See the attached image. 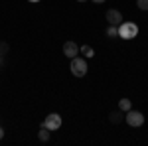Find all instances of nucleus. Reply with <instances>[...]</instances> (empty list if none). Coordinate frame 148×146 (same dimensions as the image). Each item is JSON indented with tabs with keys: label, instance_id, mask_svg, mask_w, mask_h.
Instances as JSON below:
<instances>
[{
	"label": "nucleus",
	"instance_id": "f257e3e1",
	"mask_svg": "<svg viewBox=\"0 0 148 146\" xmlns=\"http://www.w3.org/2000/svg\"><path fill=\"white\" fill-rule=\"evenodd\" d=\"M138 34V26L134 22H121L119 24V38L123 40H132Z\"/></svg>",
	"mask_w": 148,
	"mask_h": 146
},
{
	"label": "nucleus",
	"instance_id": "f03ea898",
	"mask_svg": "<svg viewBox=\"0 0 148 146\" xmlns=\"http://www.w3.org/2000/svg\"><path fill=\"white\" fill-rule=\"evenodd\" d=\"M87 61L83 59V57L79 56H75V57H71V73L75 75V77H85L87 75Z\"/></svg>",
	"mask_w": 148,
	"mask_h": 146
},
{
	"label": "nucleus",
	"instance_id": "7ed1b4c3",
	"mask_svg": "<svg viewBox=\"0 0 148 146\" xmlns=\"http://www.w3.org/2000/svg\"><path fill=\"white\" fill-rule=\"evenodd\" d=\"M125 119H126V124H128V126H134V128L144 124V114H142V112H138V111H132V109H130V111H126Z\"/></svg>",
	"mask_w": 148,
	"mask_h": 146
},
{
	"label": "nucleus",
	"instance_id": "20e7f679",
	"mask_svg": "<svg viewBox=\"0 0 148 146\" xmlns=\"http://www.w3.org/2000/svg\"><path fill=\"white\" fill-rule=\"evenodd\" d=\"M42 126H46L47 130H57V128L61 126V117H59L57 112H51V114L46 117V121L42 123Z\"/></svg>",
	"mask_w": 148,
	"mask_h": 146
},
{
	"label": "nucleus",
	"instance_id": "39448f33",
	"mask_svg": "<svg viewBox=\"0 0 148 146\" xmlns=\"http://www.w3.org/2000/svg\"><path fill=\"white\" fill-rule=\"evenodd\" d=\"M77 53H79V45L75 44V42H71V40H69V42L63 44V56H65V57L71 59V57L77 56Z\"/></svg>",
	"mask_w": 148,
	"mask_h": 146
},
{
	"label": "nucleus",
	"instance_id": "423d86ee",
	"mask_svg": "<svg viewBox=\"0 0 148 146\" xmlns=\"http://www.w3.org/2000/svg\"><path fill=\"white\" fill-rule=\"evenodd\" d=\"M105 16H107V22L113 24V26H119V24L123 22V14H121L119 10H107Z\"/></svg>",
	"mask_w": 148,
	"mask_h": 146
},
{
	"label": "nucleus",
	"instance_id": "0eeeda50",
	"mask_svg": "<svg viewBox=\"0 0 148 146\" xmlns=\"http://www.w3.org/2000/svg\"><path fill=\"white\" fill-rule=\"evenodd\" d=\"M109 119H111V123H113V124H119V123H123L125 112H123V111H113L111 114H109Z\"/></svg>",
	"mask_w": 148,
	"mask_h": 146
},
{
	"label": "nucleus",
	"instance_id": "6e6552de",
	"mask_svg": "<svg viewBox=\"0 0 148 146\" xmlns=\"http://www.w3.org/2000/svg\"><path fill=\"white\" fill-rule=\"evenodd\" d=\"M130 109H132V103H130V99H121V101H119V111L126 112V111H130Z\"/></svg>",
	"mask_w": 148,
	"mask_h": 146
},
{
	"label": "nucleus",
	"instance_id": "1a4fd4ad",
	"mask_svg": "<svg viewBox=\"0 0 148 146\" xmlns=\"http://www.w3.org/2000/svg\"><path fill=\"white\" fill-rule=\"evenodd\" d=\"M38 138H40V142H47V140H49V132H47L46 126H42V128H40V132H38Z\"/></svg>",
	"mask_w": 148,
	"mask_h": 146
},
{
	"label": "nucleus",
	"instance_id": "9d476101",
	"mask_svg": "<svg viewBox=\"0 0 148 146\" xmlns=\"http://www.w3.org/2000/svg\"><path fill=\"white\" fill-rule=\"evenodd\" d=\"M79 51H81V53H83L85 57H93V56H95V51H93V47H91V45H81V47H79Z\"/></svg>",
	"mask_w": 148,
	"mask_h": 146
},
{
	"label": "nucleus",
	"instance_id": "9b49d317",
	"mask_svg": "<svg viewBox=\"0 0 148 146\" xmlns=\"http://www.w3.org/2000/svg\"><path fill=\"white\" fill-rule=\"evenodd\" d=\"M107 36H109V38H114V36H119V26H113V24H109V28H107Z\"/></svg>",
	"mask_w": 148,
	"mask_h": 146
},
{
	"label": "nucleus",
	"instance_id": "f8f14e48",
	"mask_svg": "<svg viewBox=\"0 0 148 146\" xmlns=\"http://www.w3.org/2000/svg\"><path fill=\"white\" fill-rule=\"evenodd\" d=\"M8 49H10V45L0 40V56H6V53H8Z\"/></svg>",
	"mask_w": 148,
	"mask_h": 146
},
{
	"label": "nucleus",
	"instance_id": "ddd939ff",
	"mask_svg": "<svg viewBox=\"0 0 148 146\" xmlns=\"http://www.w3.org/2000/svg\"><path fill=\"white\" fill-rule=\"evenodd\" d=\"M136 6L140 10H148V0H136Z\"/></svg>",
	"mask_w": 148,
	"mask_h": 146
},
{
	"label": "nucleus",
	"instance_id": "4468645a",
	"mask_svg": "<svg viewBox=\"0 0 148 146\" xmlns=\"http://www.w3.org/2000/svg\"><path fill=\"white\" fill-rule=\"evenodd\" d=\"M4 65V56H0V67Z\"/></svg>",
	"mask_w": 148,
	"mask_h": 146
},
{
	"label": "nucleus",
	"instance_id": "2eb2a0df",
	"mask_svg": "<svg viewBox=\"0 0 148 146\" xmlns=\"http://www.w3.org/2000/svg\"><path fill=\"white\" fill-rule=\"evenodd\" d=\"M2 136H4V130H2V126H0V140H2Z\"/></svg>",
	"mask_w": 148,
	"mask_h": 146
},
{
	"label": "nucleus",
	"instance_id": "dca6fc26",
	"mask_svg": "<svg viewBox=\"0 0 148 146\" xmlns=\"http://www.w3.org/2000/svg\"><path fill=\"white\" fill-rule=\"evenodd\" d=\"M93 2H97V4H103V2H105V0H93Z\"/></svg>",
	"mask_w": 148,
	"mask_h": 146
},
{
	"label": "nucleus",
	"instance_id": "f3484780",
	"mask_svg": "<svg viewBox=\"0 0 148 146\" xmlns=\"http://www.w3.org/2000/svg\"><path fill=\"white\" fill-rule=\"evenodd\" d=\"M77 2H87V0H77Z\"/></svg>",
	"mask_w": 148,
	"mask_h": 146
},
{
	"label": "nucleus",
	"instance_id": "a211bd4d",
	"mask_svg": "<svg viewBox=\"0 0 148 146\" xmlns=\"http://www.w3.org/2000/svg\"><path fill=\"white\" fill-rule=\"evenodd\" d=\"M30 2H40V0H30Z\"/></svg>",
	"mask_w": 148,
	"mask_h": 146
}]
</instances>
